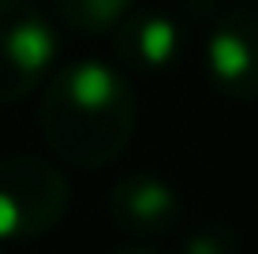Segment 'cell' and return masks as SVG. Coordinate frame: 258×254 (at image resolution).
<instances>
[{"instance_id": "obj_1", "label": "cell", "mask_w": 258, "mask_h": 254, "mask_svg": "<svg viewBox=\"0 0 258 254\" xmlns=\"http://www.w3.org/2000/svg\"><path fill=\"white\" fill-rule=\"evenodd\" d=\"M135 124V90L105 60H79L45 78L38 127L60 161L90 172L105 168L127 150Z\"/></svg>"}, {"instance_id": "obj_2", "label": "cell", "mask_w": 258, "mask_h": 254, "mask_svg": "<svg viewBox=\"0 0 258 254\" xmlns=\"http://www.w3.org/2000/svg\"><path fill=\"white\" fill-rule=\"evenodd\" d=\"M71 187L45 157H0V239H38L68 213Z\"/></svg>"}, {"instance_id": "obj_3", "label": "cell", "mask_w": 258, "mask_h": 254, "mask_svg": "<svg viewBox=\"0 0 258 254\" xmlns=\"http://www.w3.org/2000/svg\"><path fill=\"white\" fill-rule=\"evenodd\" d=\"M56 30L30 0H0V105L23 101L52 75Z\"/></svg>"}, {"instance_id": "obj_4", "label": "cell", "mask_w": 258, "mask_h": 254, "mask_svg": "<svg viewBox=\"0 0 258 254\" xmlns=\"http://www.w3.org/2000/svg\"><path fill=\"white\" fill-rule=\"evenodd\" d=\"M202 67L217 94L232 101L258 98V8H232L210 23Z\"/></svg>"}, {"instance_id": "obj_5", "label": "cell", "mask_w": 258, "mask_h": 254, "mask_svg": "<svg viewBox=\"0 0 258 254\" xmlns=\"http://www.w3.org/2000/svg\"><path fill=\"white\" fill-rule=\"evenodd\" d=\"M109 213L127 235H161L180 221V195L157 172H123L112 183Z\"/></svg>"}, {"instance_id": "obj_6", "label": "cell", "mask_w": 258, "mask_h": 254, "mask_svg": "<svg viewBox=\"0 0 258 254\" xmlns=\"http://www.w3.org/2000/svg\"><path fill=\"white\" fill-rule=\"evenodd\" d=\"M112 41L116 56L142 75H161L180 56V26L165 12H131L112 30Z\"/></svg>"}, {"instance_id": "obj_7", "label": "cell", "mask_w": 258, "mask_h": 254, "mask_svg": "<svg viewBox=\"0 0 258 254\" xmlns=\"http://www.w3.org/2000/svg\"><path fill=\"white\" fill-rule=\"evenodd\" d=\"M56 15L71 30L83 34H112L135 12V0H52Z\"/></svg>"}, {"instance_id": "obj_8", "label": "cell", "mask_w": 258, "mask_h": 254, "mask_svg": "<svg viewBox=\"0 0 258 254\" xmlns=\"http://www.w3.org/2000/svg\"><path fill=\"white\" fill-rule=\"evenodd\" d=\"M180 254H236V232L225 224H210V228L187 235Z\"/></svg>"}, {"instance_id": "obj_9", "label": "cell", "mask_w": 258, "mask_h": 254, "mask_svg": "<svg viewBox=\"0 0 258 254\" xmlns=\"http://www.w3.org/2000/svg\"><path fill=\"white\" fill-rule=\"evenodd\" d=\"M112 254H161V250L146 247V243H127V247H120V250H112Z\"/></svg>"}, {"instance_id": "obj_10", "label": "cell", "mask_w": 258, "mask_h": 254, "mask_svg": "<svg viewBox=\"0 0 258 254\" xmlns=\"http://www.w3.org/2000/svg\"><path fill=\"white\" fill-rule=\"evenodd\" d=\"M251 4H258V0H251Z\"/></svg>"}, {"instance_id": "obj_11", "label": "cell", "mask_w": 258, "mask_h": 254, "mask_svg": "<svg viewBox=\"0 0 258 254\" xmlns=\"http://www.w3.org/2000/svg\"><path fill=\"white\" fill-rule=\"evenodd\" d=\"M0 254H4V250H0Z\"/></svg>"}]
</instances>
